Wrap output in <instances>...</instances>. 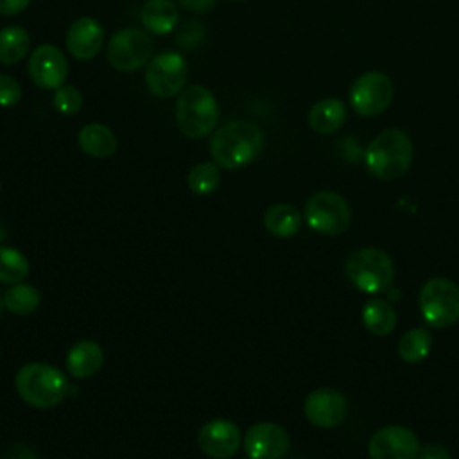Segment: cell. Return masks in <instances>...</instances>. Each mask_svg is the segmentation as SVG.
<instances>
[{"label":"cell","mask_w":459,"mask_h":459,"mask_svg":"<svg viewBox=\"0 0 459 459\" xmlns=\"http://www.w3.org/2000/svg\"><path fill=\"white\" fill-rule=\"evenodd\" d=\"M264 147V134L258 126L246 120H230L213 131L210 154L213 161L228 170L242 169L255 161Z\"/></svg>","instance_id":"1"},{"label":"cell","mask_w":459,"mask_h":459,"mask_svg":"<svg viewBox=\"0 0 459 459\" xmlns=\"http://www.w3.org/2000/svg\"><path fill=\"white\" fill-rule=\"evenodd\" d=\"M20 398L36 409H50L61 403L68 391L65 373L47 362H27L14 377Z\"/></svg>","instance_id":"2"},{"label":"cell","mask_w":459,"mask_h":459,"mask_svg":"<svg viewBox=\"0 0 459 459\" xmlns=\"http://www.w3.org/2000/svg\"><path fill=\"white\" fill-rule=\"evenodd\" d=\"M412 142L402 129H385L378 133L366 147L364 161L368 170L378 179H396L403 176L412 163Z\"/></svg>","instance_id":"3"},{"label":"cell","mask_w":459,"mask_h":459,"mask_svg":"<svg viewBox=\"0 0 459 459\" xmlns=\"http://www.w3.org/2000/svg\"><path fill=\"white\" fill-rule=\"evenodd\" d=\"M217 118L219 106L208 88L194 84L179 93L176 102V126L183 136L192 140L208 136L215 129Z\"/></svg>","instance_id":"4"},{"label":"cell","mask_w":459,"mask_h":459,"mask_svg":"<svg viewBox=\"0 0 459 459\" xmlns=\"http://www.w3.org/2000/svg\"><path fill=\"white\" fill-rule=\"evenodd\" d=\"M346 278L364 294H380L389 289L394 278L391 256L377 247L353 251L344 264Z\"/></svg>","instance_id":"5"},{"label":"cell","mask_w":459,"mask_h":459,"mask_svg":"<svg viewBox=\"0 0 459 459\" xmlns=\"http://www.w3.org/2000/svg\"><path fill=\"white\" fill-rule=\"evenodd\" d=\"M423 321L432 328H448L459 321V285L448 278H430L418 298Z\"/></svg>","instance_id":"6"},{"label":"cell","mask_w":459,"mask_h":459,"mask_svg":"<svg viewBox=\"0 0 459 459\" xmlns=\"http://www.w3.org/2000/svg\"><path fill=\"white\" fill-rule=\"evenodd\" d=\"M303 217L314 231L325 235H341L351 222V210L341 194L321 190L307 199Z\"/></svg>","instance_id":"7"},{"label":"cell","mask_w":459,"mask_h":459,"mask_svg":"<svg viewBox=\"0 0 459 459\" xmlns=\"http://www.w3.org/2000/svg\"><path fill=\"white\" fill-rule=\"evenodd\" d=\"M393 81L378 70L359 75L350 88V104L362 117H377L385 111L393 100Z\"/></svg>","instance_id":"8"},{"label":"cell","mask_w":459,"mask_h":459,"mask_svg":"<svg viewBox=\"0 0 459 459\" xmlns=\"http://www.w3.org/2000/svg\"><path fill=\"white\" fill-rule=\"evenodd\" d=\"M152 41L140 29H122L111 36L106 48L108 63L120 72H134L151 61Z\"/></svg>","instance_id":"9"},{"label":"cell","mask_w":459,"mask_h":459,"mask_svg":"<svg viewBox=\"0 0 459 459\" xmlns=\"http://www.w3.org/2000/svg\"><path fill=\"white\" fill-rule=\"evenodd\" d=\"M188 77V66L181 54L161 52L152 57L145 70V84L156 97H174L178 95Z\"/></svg>","instance_id":"10"},{"label":"cell","mask_w":459,"mask_h":459,"mask_svg":"<svg viewBox=\"0 0 459 459\" xmlns=\"http://www.w3.org/2000/svg\"><path fill=\"white\" fill-rule=\"evenodd\" d=\"M420 448L416 434L402 425L378 429L368 443L369 459H418Z\"/></svg>","instance_id":"11"},{"label":"cell","mask_w":459,"mask_h":459,"mask_svg":"<svg viewBox=\"0 0 459 459\" xmlns=\"http://www.w3.org/2000/svg\"><path fill=\"white\" fill-rule=\"evenodd\" d=\"M289 446L287 430L273 421L255 423L244 436V450L251 459H280L289 452Z\"/></svg>","instance_id":"12"},{"label":"cell","mask_w":459,"mask_h":459,"mask_svg":"<svg viewBox=\"0 0 459 459\" xmlns=\"http://www.w3.org/2000/svg\"><path fill=\"white\" fill-rule=\"evenodd\" d=\"M68 63L65 54L50 43L36 47L29 59V75L43 90H57L66 81Z\"/></svg>","instance_id":"13"},{"label":"cell","mask_w":459,"mask_h":459,"mask_svg":"<svg viewBox=\"0 0 459 459\" xmlns=\"http://www.w3.org/2000/svg\"><path fill=\"white\" fill-rule=\"evenodd\" d=\"M346 398L332 387H321L308 393L303 403L307 420L319 429H333L346 416Z\"/></svg>","instance_id":"14"},{"label":"cell","mask_w":459,"mask_h":459,"mask_svg":"<svg viewBox=\"0 0 459 459\" xmlns=\"http://www.w3.org/2000/svg\"><path fill=\"white\" fill-rule=\"evenodd\" d=\"M197 443L206 455L213 459H228L238 450L240 432L238 427L230 420H210L201 427Z\"/></svg>","instance_id":"15"},{"label":"cell","mask_w":459,"mask_h":459,"mask_svg":"<svg viewBox=\"0 0 459 459\" xmlns=\"http://www.w3.org/2000/svg\"><path fill=\"white\" fill-rule=\"evenodd\" d=\"M104 43V29L102 25L90 18H77L66 30V48L68 52L81 61H88L99 54Z\"/></svg>","instance_id":"16"},{"label":"cell","mask_w":459,"mask_h":459,"mask_svg":"<svg viewBox=\"0 0 459 459\" xmlns=\"http://www.w3.org/2000/svg\"><path fill=\"white\" fill-rule=\"evenodd\" d=\"M104 364V351L95 341L75 342L65 359V368L74 378H90Z\"/></svg>","instance_id":"17"},{"label":"cell","mask_w":459,"mask_h":459,"mask_svg":"<svg viewBox=\"0 0 459 459\" xmlns=\"http://www.w3.org/2000/svg\"><path fill=\"white\" fill-rule=\"evenodd\" d=\"M346 120V106L341 99L328 97L317 100L308 111V124L319 134H330L341 129Z\"/></svg>","instance_id":"18"},{"label":"cell","mask_w":459,"mask_h":459,"mask_svg":"<svg viewBox=\"0 0 459 459\" xmlns=\"http://www.w3.org/2000/svg\"><path fill=\"white\" fill-rule=\"evenodd\" d=\"M79 147L93 158H108L117 151V136L113 131L99 122L86 124L77 134Z\"/></svg>","instance_id":"19"},{"label":"cell","mask_w":459,"mask_h":459,"mask_svg":"<svg viewBox=\"0 0 459 459\" xmlns=\"http://www.w3.org/2000/svg\"><path fill=\"white\" fill-rule=\"evenodd\" d=\"M142 23L143 27L158 36L169 34L179 20L178 7L172 0H149L142 7Z\"/></svg>","instance_id":"20"},{"label":"cell","mask_w":459,"mask_h":459,"mask_svg":"<svg viewBox=\"0 0 459 459\" xmlns=\"http://www.w3.org/2000/svg\"><path fill=\"white\" fill-rule=\"evenodd\" d=\"M265 230L280 238L292 237L301 226V213L289 203H276L264 213Z\"/></svg>","instance_id":"21"},{"label":"cell","mask_w":459,"mask_h":459,"mask_svg":"<svg viewBox=\"0 0 459 459\" xmlns=\"http://www.w3.org/2000/svg\"><path fill=\"white\" fill-rule=\"evenodd\" d=\"M360 317L364 326L373 335H378V337L391 333L396 326V310L389 301L380 298H373L366 301Z\"/></svg>","instance_id":"22"},{"label":"cell","mask_w":459,"mask_h":459,"mask_svg":"<svg viewBox=\"0 0 459 459\" xmlns=\"http://www.w3.org/2000/svg\"><path fill=\"white\" fill-rule=\"evenodd\" d=\"M30 48V36L20 25L0 29V63L16 65Z\"/></svg>","instance_id":"23"},{"label":"cell","mask_w":459,"mask_h":459,"mask_svg":"<svg viewBox=\"0 0 459 459\" xmlns=\"http://www.w3.org/2000/svg\"><path fill=\"white\" fill-rule=\"evenodd\" d=\"M4 307L18 316H27L32 314L38 305H39V292L36 287L29 283H13L5 292H4Z\"/></svg>","instance_id":"24"},{"label":"cell","mask_w":459,"mask_h":459,"mask_svg":"<svg viewBox=\"0 0 459 459\" xmlns=\"http://www.w3.org/2000/svg\"><path fill=\"white\" fill-rule=\"evenodd\" d=\"M432 346V339L429 330L412 328L407 330L398 341V355L405 362H420L423 360Z\"/></svg>","instance_id":"25"},{"label":"cell","mask_w":459,"mask_h":459,"mask_svg":"<svg viewBox=\"0 0 459 459\" xmlns=\"http://www.w3.org/2000/svg\"><path fill=\"white\" fill-rule=\"evenodd\" d=\"M29 274V262L22 251L9 246H0V281L20 283Z\"/></svg>","instance_id":"26"},{"label":"cell","mask_w":459,"mask_h":459,"mask_svg":"<svg viewBox=\"0 0 459 459\" xmlns=\"http://www.w3.org/2000/svg\"><path fill=\"white\" fill-rule=\"evenodd\" d=\"M188 188L197 195H208L213 194L221 183V170L217 163H197L190 169L186 178Z\"/></svg>","instance_id":"27"},{"label":"cell","mask_w":459,"mask_h":459,"mask_svg":"<svg viewBox=\"0 0 459 459\" xmlns=\"http://www.w3.org/2000/svg\"><path fill=\"white\" fill-rule=\"evenodd\" d=\"M82 106V95L74 86H59L54 93V108L61 115H75Z\"/></svg>","instance_id":"28"},{"label":"cell","mask_w":459,"mask_h":459,"mask_svg":"<svg viewBox=\"0 0 459 459\" xmlns=\"http://www.w3.org/2000/svg\"><path fill=\"white\" fill-rule=\"evenodd\" d=\"M22 99V86L20 82L7 74H0V106L11 108L16 106Z\"/></svg>","instance_id":"29"},{"label":"cell","mask_w":459,"mask_h":459,"mask_svg":"<svg viewBox=\"0 0 459 459\" xmlns=\"http://www.w3.org/2000/svg\"><path fill=\"white\" fill-rule=\"evenodd\" d=\"M418 459H450V452L439 443H429L420 448Z\"/></svg>","instance_id":"30"},{"label":"cell","mask_w":459,"mask_h":459,"mask_svg":"<svg viewBox=\"0 0 459 459\" xmlns=\"http://www.w3.org/2000/svg\"><path fill=\"white\" fill-rule=\"evenodd\" d=\"M4 459H38V455L34 454V450L25 445V443H13L5 454Z\"/></svg>","instance_id":"31"},{"label":"cell","mask_w":459,"mask_h":459,"mask_svg":"<svg viewBox=\"0 0 459 459\" xmlns=\"http://www.w3.org/2000/svg\"><path fill=\"white\" fill-rule=\"evenodd\" d=\"M29 4H30V0H0V14H4V16L18 14V13H22Z\"/></svg>","instance_id":"32"},{"label":"cell","mask_w":459,"mask_h":459,"mask_svg":"<svg viewBox=\"0 0 459 459\" xmlns=\"http://www.w3.org/2000/svg\"><path fill=\"white\" fill-rule=\"evenodd\" d=\"M179 5H183L188 11H195V13H203L208 11L210 7H213L215 0H176Z\"/></svg>","instance_id":"33"},{"label":"cell","mask_w":459,"mask_h":459,"mask_svg":"<svg viewBox=\"0 0 459 459\" xmlns=\"http://www.w3.org/2000/svg\"><path fill=\"white\" fill-rule=\"evenodd\" d=\"M2 308H4V301H2V298H0V316H2Z\"/></svg>","instance_id":"34"},{"label":"cell","mask_w":459,"mask_h":459,"mask_svg":"<svg viewBox=\"0 0 459 459\" xmlns=\"http://www.w3.org/2000/svg\"><path fill=\"white\" fill-rule=\"evenodd\" d=\"M246 459H251V457H246Z\"/></svg>","instance_id":"35"},{"label":"cell","mask_w":459,"mask_h":459,"mask_svg":"<svg viewBox=\"0 0 459 459\" xmlns=\"http://www.w3.org/2000/svg\"><path fill=\"white\" fill-rule=\"evenodd\" d=\"M235 2H237V0H235Z\"/></svg>","instance_id":"36"}]
</instances>
